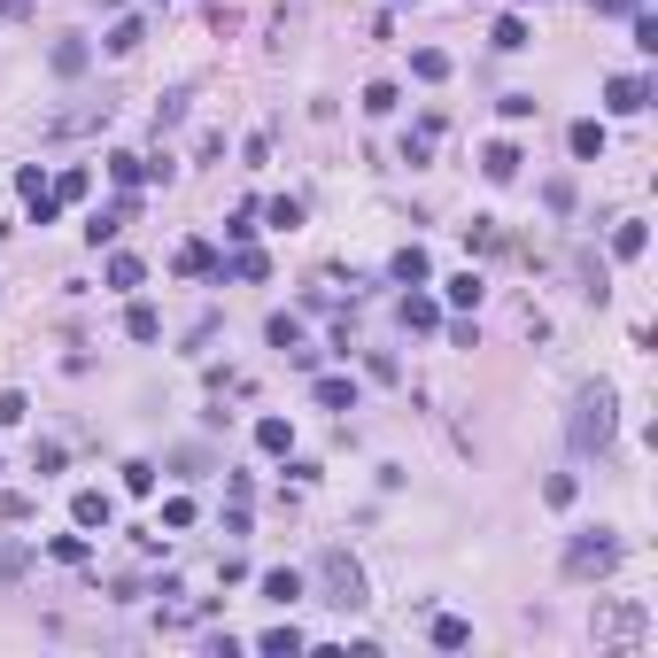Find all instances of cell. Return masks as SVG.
Returning <instances> with one entry per match:
<instances>
[{"mask_svg": "<svg viewBox=\"0 0 658 658\" xmlns=\"http://www.w3.org/2000/svg\"><path fill=\"white\" fill-rule=\"evenodd\" d=\"M264 597H271V604H295V597H302V573H295V566H271V573H264Z\"/></svg>", "mask_w": 658, "mask_h": 658, "instance_id": "obj_21", "label": "cell"}, {"mask_svg": "<svg viewBox=\"0 0 658 658\" xmlns=\"http://www.w3.org/2000/svg\"><path fill=\"white\" fill-rule=\"evenodd\" d=\"M31 573V542H16V535H0V589H16Z\"/></svg>", "mask_w": 658, "mask_h": 658, "instance_id": "obj_12", "label": "cell"}, {"mask_svg": "<svg viewBox=\"0 0 658 658\" xmlns=\"http://www.w3.org/2000/svg\"><path fill=\"white\" fill-rule=\"evenodd\" d=\"M480 295H488L480 271H457V279H449V302H457V310H480Z\"/></svg>", "mask_w": 658, "mask_h": 658, "instance_id": "obj_30", "label": "cell"}, {"mask_svg": "<svg viewBox=\"0 0 658 658\" xmlns=\"http://www.w3.org/2000/svg\"><path fill=\"white\" fill-rule=\"evenodd\" d=\"M155 8H163V0H155Z\"/></svg>", "mask_w": 658, "mask_h": 658, "instance_id": "obj_46", "label": "cell"}, {"mask_svg": "<svg viewBox=\"0 0 658 658\" xmlns=\"http://www.w3.org/2000/svg\"><path fill=\"white\" fill-rule=\"evenodd\" d=\"M264 341H271V349H295V341H302V318H295V310H279V318L264 326Z\"/></svg>", "mask_w": 658, "mask_h": 658, "instance_id": "obj_32", "label": "cell"}, {"mask_svg": "<svg viewBox=\"0 0 658 658\" xmlns=\"http://www.w3.org/2000/svg\"><path fill=\"white\" fill-rule=\"evenodd\" d=\"M140 39H148V31H140V16H124V24L109 31V39H101V47H109V55H132V47H140Z\"/></svg>", "mask_w": 658, "mask_h": 658, "instance_id": "obj_33", "label": "cell"}, {"mask_svg": "<svg viewBox=\"0 0 658 658\" xmlns=\"http://www.w3.org/2000/svg\"><path fill=\"white\" fill-rule=\"evenodd\" d=\"M395 101H403V93H395L388 78H380V86H364V117H395Z\"/></svg>", "mask_w": 658, "mask_h": 658, "instance_id": "obj_35", "label": "cell"}, {"mask_svg": "<svg viewBox=\"0 0 658 658\" xmlns=\"http://www.w3.org/2000/svg\"><path fill=\"white\" fill-rule=\"evenodd\" d=\"M86 186H93V179H86V163H70V171H62L47 194H55V202H86Z\"/></svg>", "mask_w": 658, "mask_h": 658, "instance_id": "obj_29", "label": "cell"}, {"mask_svg": "<svg viewBox=\"0 0 658 658\" xmlns=\"http://www.w3.org/2000/svg\"><path fill=\"white\" fill-rule=\"evenodd\" d=\"M70 519H78L86 535H109V527H117V504H109L101 488H78V496H70Z\"/></svg>", "mask_w": 658, "mask_h": 658, "instance_id": "obj_4", "label": "cell"}, {"mask_svg": "<svg viewBox=\"0 0 658 658\" xmlns=\"http://www.w3.org/2000/svg\"><path fill=\"white\" fill-rule=\"evenodd\" d=\"M434 132H442V117H426L419 132H411V140H403V163H411V171H419L426 155H434Z\"/></svg>", "mask_w": 658, "mask_h": 658, "instance_id": "obj_25", "label": "cell"}, {"mask_svg": "<svg viewBox=\"0 0 658 658\" xmlns=\"http://www.w3.org/2000/svg\"><path fill=\"white\" fill-rule=\"evenodd\" d=\"M411 78L442 86V78H449V55H442V47H419V55H411Z\"/></svg>", "mask_w": 658, "mask_h": 658, "instance_id": "obj_26", "label": "cell"}, {"mask_svg": "<svg viewBox=\"0 0 658 658\" xmlns=\"http://www.w3.org/2000/svg\"><path fill=\"white\" fill-rule=\"evenodd\" d=\"M604 109H612V117H635V109H651V78H612V86H604Z\"/></svg>", "mask_w": 658, "mask_h": 658, "instance_id": "obj_6", "label": "cell"}, {"mask_svg": "<svg viewBox=\"0 0 658 658\" xmlns=\"http://www.w3.org/2000/svg\"><path fill=\"white\" fill-rule=\"evenodd\" d=\"M542 496H550V504L566 511V504H573V473H550V480H542Z\"/></svg>", "mask_w": 658, "mask_h": 658, "instance_id": "obj_42", "label": "cell"}, {"mask_svg": "<svg viewBox=\"0 0 658 658\" xmlns=\"http://www.w3.org/2000/svg\"><path fill=\"white\" fill-rule=\"evenodd\" d=\"M643 248H651V225H635V217H620V225H612V256H620V264H635Z\"/></svg>", "mask_w": 658, "mask_h": 658, "instance_id": "obj_13", "label": "cell"}, {"mask_svg": "<svg viewBox=\"0 0 658 658\" xmlns=\"http://www.w3.org/2000/svg\"><path fill=\"white\" fill-rule=\"evenodd\" d=\"M395 279H403V287H426V279H434V256H426V248H419V240H411V248H395Z\"/></svg>", "mask_w": 658, "mask_h": 658, "instance_id": "obj_9", "label": "cell"}, {"mask_svg": "<svg viewBox=\"0 0 658 658\" xmlns=\"http://www.w3.org/2000/svg\"><path fill=\"white\" fill-rule=\"evenodd\" d=\"M186 101H194V93H163V101H155V132H171V124H186Z\"/></svg>", "mask_w": 658, "mask_h": 658, "instance_id": "obj_31", "label": "cell"}, {"mask_svg": "<svg viewBox=\"0 0 658 658\" xmlns=\"http://www.w3.org/2000/svg\"><path fill=\"white\" fill-rule=\"evenodd\" d=\"M597 635H604V643H635V635H643V612L620 604V612H604V620H597Z\"/></svg>", "mask_w": 658, "mask_h": 658, "instance_id": "obj_15", "label": "cell"}, {"mask_svg": "<svg viewBox=\"0 0 658 658\" xmlns=\"http://www.w3.org/2000/svg\"><path fill=\"white\" fill-rule=\"evenodd\" d=\"M109 124V101H93V109H62V117H47V140H78V132H101Z\"/></svg>", "mask_w": 658, "mask_h": 658, "instance_id": "obj_5", "label": "cell"}, {"mask_svg": "<svg viewBox=\"0 0 658 658\" xmlns=\"http://www.w3.org/2000/svg\"><path fill=\"white\" fill-rule=\"evenodd\" d=\"M24 411H31V403H24V388H8V395H0V426H16Z\"/></svg>", "mask_w": 658, "mask_h": 658, "instance_id": "obj_44", "label": "cell"}, {"mask_svg": "<svg viewBox=\"0 0 658 658\" xmlns=\"http://www.w3.org/2000/svg\"><path fill=\"white\" fill-rule=\"evenodd\" d=\"M47 558H55V566H86V527H78V535H55Z\"/></svg>", "mask_w": 658, "mask_h": 658, "instance_id": "obj_28", "label": "cell"}, {"mask_svg": "<svg viewBox=\"0 0 658 658\" xmlns=\"http://www.w3.org/2000/svg\"><path fill=\"white\" fill-rule=\"evenodd\" d=\"M612 411H620V403H612V388H604V380H589V388L573 395L566 434H573V449H581V457H604V449H612Z\"/></svg>", "mask_w": 658, "mask_h": 658, "instance_id": "obj_1", "label": "cell"}, {"mask_svg": "<svg viewBox=\"0 0 658 658\" xmlns=\"http://www.w3.org/2000/svg\"><path fill=\"white\" fill-rule=\"evenodd\" d=\"M496 109H504V124H527V117H535V109H542V101H535V93H504Z\"/></svg>", "mask_w": 658, "mask_h": 658, "instance_id": "obj_36", "label": "cell"}, {"mask_svg": "<svg viewBox=\"0 0 658 658\" xmlns=\"http://www.w3.org/2000/svg\"><path fill=\"white\" fill-rule=\"evenodd\" d=\"M140 279H148V264H140V256H109V287H117V295H132Z\"/></svg>", "mask_w": 658, "mask_h": 658, "instance_id": "obj_22", "label": "cell"}, {"mask_svg": "<svg viewBox=\"0 0 658 658\" xmlns=\"http://www.w3.org/2000/svg\"><path fill=\"white\" fill-rule=\"evenodd\" d=\"M256 651H271V658H295V651H302V628H264V635H256Z\"/></svg>", "mask_w": 658, "mask_h": 658, "instance_id": "obj_27", "label": "cell"}, {"mask_svg": "<svg viewBox=\"0 0 658 658\" xmlns=\"http://www.w3.org/2000/svg\"><path fill=\"white\" fill-rule=\"evenodd\" d=\"M264 248H256V240H248V248H233V256H225V264H217V279H264Z\"/></svg>", "mask_w": 658, "mask_h": 658, "instance_id": "obj_14", "label": "cell"}, {"mask_svg": "<svg viewBox=\"0 0 658 658\" xmlns=\"http://www.w3.org/2000/svg\"><path fill=\"white\" fill-rule=\"evenodd\" d=\"M124 225H132V194H124V202H109V210H93V225H86V240L93 248H109V240L124 233Z\"/></svg>", "mask_w": 658, "mask_h": 658, "instance_id": "obj_8", "label": "cell"}, {"mask_svg": "<svg viewBox=\"0 0 658 658\" xmlns=\"http://www.w3.org/2000/svg\"><path fill=\"white\" fill-rule=\"evenodd\" d=\"M434 651H465V643H473V620H457V612H442V620H434Z\"/></svg>", "mask_w": 658, "mask_h": 658, "instance_id": "obj_17", "label": "cell"}, {"mask_svg": "<svg viewBox=\"0 0 658 658\" xmlns=\"http://www.w3.org/2000/svg\"><path fill=\"white\" fill-rule=\"evenodd\" d=\"M171 264H179L186 279H217V248H210V240H179V256H171Z\"/></svg>", "mask_w": 658, "mask_h": 658, "instance_id": "obj_10", "label": "cell"}, {"mask_svg": "<svg viewBox=\"0 0 658 658\" xmlns=\"http://www.w3.org/2000/svg\"><path fill=\"white\" fill-rule=\"evenodd\" d=\"M589 8H597V16H635L643 0H589Z\"/></svg>", "mask_w": 658, "mask_h": 658, "instance_id": "obj_45", "label": "cell"}, {"mask_svg": "<svg viewBox=\"0 0 658 658\" xmlns=\"http://www.w3.org/2000/svg\"><path fill=\"white\" fill-rule=\"evenodd\" d=\"M519 163H527V155L511 148V140H496V148H480V179H488V186H511V179H519Z\"/></svg>", "mask_w": 658, "mask_h": 658, "instance_id": "obj_7", "label": "cell"}, {"mask_svg": "<svg viewBox=\"0 0 658 658\" xmlns=\"http://www.w3.org/2000/svg\"><path fill=\"white\" fill-rule=\"evenodd\" d=\"M318 589H326L333 612H364V604H372V597H364V566L341 550V542H333V550H318Z\"/></svg>", "mask_w": 658, "mask_h": 658, "instance_id": "obj_2", "label": "cell"}, {"mask_svg": "<svg viewBox=\"0 0 658 658\" xmlns=\"http://www.w3.org/2000/svg\"><path fill=\"white\" fill-rule=\"evenodd\" d=\"M47 62H55V78H78V70L93 62V47H86V39H55V55H47Z\"/></svg>", "mask_w": 658, "mask_h": 658, "instance_id": "obj_19", "label": "cell"}, {"mask_svg": "<svg viewBox=\"0 0 658 658\" xmlns=\"http://www.w3.org/2000/svg\"><path fill=\"white\" fill-rule=\"evenodd\" d=\"M256 449L287 457V449H295V419H279V411H271V419H256Z\"/></svg>", "mask_w": 658, "mask_h": 658, "instance_id": "obj_16", "label": "cell"}, {"mask_svg": "<svg viewBox=\"0 0 658 658\" xmlns=\"http://www.w3.org/2000/svg\"><path fill=\"white\" fill-rule=\"evenodd\" d=\"M318 403H326V411H357V380H318Z\"/></svg>", "mask_w": 658, "mask_h": 658, "instance_id": "obj_24", "label": "cell"}, {"mask_svg": "<svg viewBox=\"0 0 658 658\" xmlns=\"http://www.w3.org/2000/svg\"><path fill=\"white\" fill-rule=\"evenodd\" d=\"M488 47H496V55H519V47H527V16H496Z\"/></svg>", "mask_w": 658, "mask_h": 658, "instance_id": "obj_20", "label": "cell"}, {"mask_svg": "<svg viewBox=\"0 0 658 658\" xmlns=\"http://www.w3.org/2000/svg\"><path fill=\"white\" fill-rule=\"evenodd\" d=\"M31 473H39V480L62 473V442H39V449H31Z\"/></svg>", "mask_w": 658, "mask_h": 658, "instance_id": "obj_39", "label": "cell"}, {"mask_svg": "<svg viewBox=\"0 0 658 658\" xmlns=\"http://www.w3.org/2000/svg\"><path fill=\"white\" fill-rule=\"evenodd\" d=\"M542 202H550V210L566 217V210H573V179H550V186H542Z\"/></svg>", "mask_w": 658, "mask_h": 658, "instance_id": "obj_41", "label": "cell"}, {"mask_svg": "<svg viewBox=\"0 0 658 658\" xmlns=\"http://www.w3.org/2000/svg\"><path fill=\"white\" fill-rule=\"evenodd\" d=\"M109 179H117V186H140V179H148V155H109Z\"/></svg>", "mask_w": 658, "mask_h": 658, "instance_id": "obj_34", "label": "cell"}, {"mask_svg": "<svg viewBox=\"0 0 658 658\" xmlns=\"http://www.w3.org/2000/svg\"><path fill=\"white\" fill-rule=\"evenodd\" d=\"M124 333H132V341H155V333H163L155 302H132V310H124Z\"/></svg>", "mask_w": 658, "mask_h": 658, "instance_id": "obj_23", "label": "cell"}, {"mask_svg": "<svg viewBox=\"0 0 658 658\" xmlns=\"http://www.w3.org/2000/svg\"><path fill=\"white\" fill-rule=\"evenodd\" d=\"M124 488H132V496H148V488H155V465H148V457H132V465H124Z\"/></svg>", "mask_w": 658, "mask_h": 658, "instance_id": "obj_38", "label": "cell"}, {"mask_svg": "<svg viewBox=\"0 0 658 658\" xmlns=\"http://www.w3.org/2000/svg\"><path fill=\"white\" fill-rule=\"evenodd\" d=\"M16 186H24V202H31V194H47V163H24V171H16Z\"/></svg>", "mask_w": 658, "mask_h": 658, "instance_id": "obj_43", "label": "cell"}, {"mask_svg": "<svg viewBox=\"0 0 658 658\" xmlns=\"http://www.w3.org/2000/svg\"><path fill=\"white\" fill-rule=\"evenodd\" d=\"M225 240H233V248H248V240H256V210H233V217H225Z\"/></svg>", "mask_w": 658, "mask_h": 658, "instance_id": "obj_37", "label": "cell"}, {"mask_svg": "<svg viewBox=\"0 0 658 658\" xmlns=\"http://www.w3.org/2000/svg\"><path fill=\"white\" fill-rule=\"evenodd\" d=\"M395 318H403V333H434V326H442V302H434V295H403Z\"/></svg>", "mask_w": 658, "mask_h": 658, "instance_id": "obj_11", "label": "cell"}, {"mask_svg": "<svg viewBox=\"0 0 658 658\" xmlns=\"http://www.w3.org/2000/svg\"><path fill=\"white\" fill-rule=\"evenodd\" d=\"M264 217H271V225H287V233H295V225H302V202H295V194H279V202H271Z\"/></svg>", "mask_w": 658, "mask_h": 658, "instance_id": "obj_40", "label": "cell"}, {"mask_svg": "<svg viewBox=\"0 0 658 658\" xmlns=\"http://www.w3.org/2000/svg\"><path fill=\"white\" fill-rule=\"evenodd\" d=\"M620 566V535L612 527H581V535L566 542V581H597V573Z\"/></svg>", "mask_w": 658, "mask_h": 658, "instance_id": "obj_3", "label": "cell"}, {"mask_svg": "<svg viewBox=\"0 0 658 658\" xmlns=\"http://www.w3.org/2000/svg\"><path fill=\"white\" fill-rule=\"evenodd\" d=\"M566 148L581 155V163H597V155H604V124H597V117H581V124L566 132Z\"/></svg>", "mask_w": 658, "mask_h": 658, "instance_id": "obj_18", "label": "cell"}]
</instances>
